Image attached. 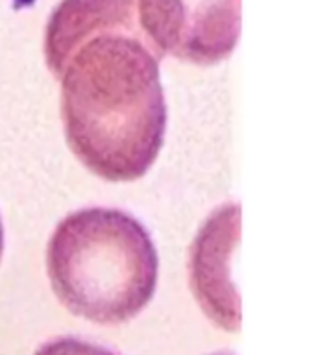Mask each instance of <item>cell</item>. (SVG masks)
<instances>
[{
  "label": "cell",
  "instance_id": "6da1fadb",
  "mask_svg": "<svg viewBox=\"0 0 316 355\" xmlns=\"http://www.w3.org/2000/svg\"><path fill=\"white\" fill-rule=\"evenodd\" d=\"M163 55L141 24L139 0H63L50 15L44 58L61 82L67 143L102 180H139L159 155Z\"/></svg>",
  "mask_w": 316,
  "mask_h": 355
},
{
  "label": "cell",
  "instance_id": "3957f363",
  "mask_svg": "<svg viewBox=\"0 0 316 355\" xmlns=\"http://www.w3.org/2000/svg\"><path fill=\"white\" fill-rule=\"evenodd\" d=\"M139 15L163 54L215 65L237 44L240 0H139Z\"/></svg>",
  "mask_w": 316,
  "mask_h": 355
},
{
  "label": "cell",
  "instance_id": "277c9868",
  "mask_svg": "<svg viewBox=\"0 0 316 355\" xmlns=\"http://www.w3.org/2000/svg\"><path fill=\"white\" fill-rule=\"evenodd\" d=\"M238 235V205H222L209 216L191 248V287L211 320L222 329H238V304L229 263Z\"/></svg>",
  "mask_w": 316,
  "mask_h": 355
},
{
  "label": "cell",
  "instance_id": "7a4b0ae2",
  "mask_svg": "<svg viewBox=\"0 0 316 355\" xmlns=\"http://www.w3.org/2000/svg\"><path fill=\"white\" fill-rule=\"evenodd\" d=\"M55 296L72 315L119 326L148 305L157 254L148 232L124 211L89 207L65 216L46 248Z\"/></svg>",
  "mask_w": 316,
  "mask_h": 355
},
{
  "label": "cell",
  "instance_id": "5b68a950",
  "mask_svg": "<svg viewBox=\"0 0 316 355\" xmlns=\"http://www.w3.org/2000/svg\"><path fill=\"white\" fill-rule=\"evenodd\" d=\"M35 355H115L109 349L96 346V344L85 343L74 337H63L43 344L35 352Z\"/></svg>",
  "mask_w": 316,
  "mask_h": 355
},
{
  "label": "cell",
  "instance_id": "8992f818",
  "mask_svg": "<svg viewBox=\"0 0 316 355\" xmlns=\"http://www.w3.org/2000/svg\"><path fill=\"white\" fill-rule=\"evenodd\" d=\"M2 252H4V232H2V222H0V259H2Z\"/></svg>",
  "mask_w": 316,
  "mask_h": 355
}]
</instances>
